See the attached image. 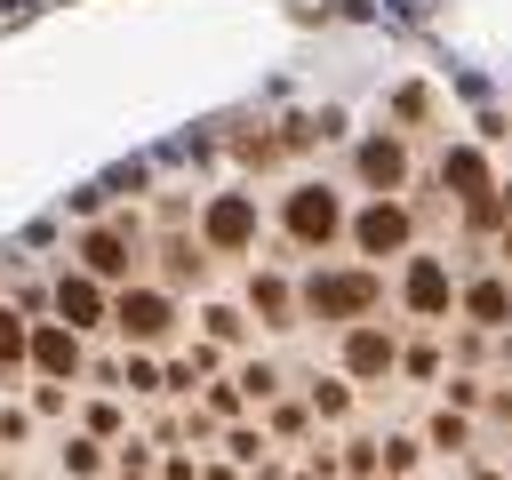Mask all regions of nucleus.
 <instances>
[{
  "label": "nucleus",
  "mask_w": 512,
  "mask_h": 480,
  "mask_svg": "<svg viewBox=\"0 0 512 480\" xmlns=\"http://www.w3.org/2000/svg\"><path fill=\"white\" fill-rule=\"evenodd\" d=\"M248 304H256V312H272V328H280V312H288V288L264 272V280H248Z\"/></svg>",
  "instance_id": "obj_15"
},
{
  "label": "nucleus",
  "mask_w": 512,
  "mask_h": 480,
  "mask_svg": "<svg viewBox=\"0 0 512 480\" xmlns=\"http://www.w3.org/2000/svg\"><path fill=\"white\" fill-rule=\"evenodd\" d=\"M160 480H200V472H192V464H184V456H176V464H168V472H160Z\"/></svg>",
  "instance_id": "obj_25"
},
{
  "label": "nucleus",
  "mask_w": 512,
  "mask_h": 480,
  "mask_svg": "<svg viewBox=\"0 0 512 480\" xmlns=\"http://www.w3.org/2000/svg\"><path fill=\"white\" fill-rule=\"evenodd\" d=\"M200 240H208V248H224V256H232V248H248V240H256V200H248V192H216V200H208V216H200Z\"/></svg>",
  "instance_id": "obj_3"
},
{
  "label": "nucleus",
  "mask_w": 512,
  "mask_h": 480,
  "mask_svg": "<svg viewBox=\"0 0 512 480\" xmlns=\"http://www.w3.org/2000/svg\"><path fill=\"white\" fill-rule=\"evenodd\" d=\"M360 176L392 192V184L408 176V152H400V136H368V144H360Z\"/></svg>",
  "instance_id": "obj_11"
},
{
  "label": "nucleus",
  "mask_w": 512,
  "mask_h": 480,
  "mask_svg": "<svg viewBox=\"0 0 512 480\" xmlns=\"http://www.w3.org/2000/svg\"><path fill=\"white\" fill-rule=\"evenodd\" d=\"M56 312H64V328H72V336L112 320V304H104V288H96L88 272H56Z\"/></svg>",
  "instance_id": "obj_4"
},
{
  "label": "nucleus",
  "mask_w": 512,
  "mask_h": 480,
  "mask_svg": "<svg viewBox=\"0 0 512 480\" xmlns=\"http://www.w3.org/2000/svg\"><path fill=\"white\" fill-rule=\"evenodd\" d=\"M504 264H512V232H504Z\"/></svg>",
  "instance_id": "obj_26"
},
{
  "label": "nucleus",
  "mask_w": 512,
  "mask_h": 480,
  "mask_svg": "<svg viewBox=\"0 0 512 480\" xmlns=\"http://www.w3.org/2000/svg\"><path fill=\"white\" fill-rule=\"evenodd\" d=\"M64 472H72V480H96V472H104V448H96V440H72V448H64Z\"/></svg>",
  "instance_id": "obj_16"
},
{
  "label": "nucleus",
  "mask_w": 512,
  "mask_h": 480,
  "mask_svg": "<svg viewBox=\"0 0 512 480\" xmlns=\"http://www.w3.org/2000/svg\"><path fill=\"white\" fill-rule=\"evenodd\" d=\"M80 256H88V280H120V272L136 264V248H128V232H120V224L88 232V240H80Z\"/></svg>",
  "instance_id": "obj_7"
},
{
  "label": "nucleus",
  "mask_w": 512,
  "mask_h": 480,
  "mask_svg": "<svg viewBox=\"0 0 512 480\" xmlns=\"http://www.w3.org/2000/svg\"><path fill=\"white\" fill-rule=\"evenodd\" d=\"M32 416H64V384H40L32 392Z\"/></svg>",
  "instance_id": "obj_21"
},
{
  "label": "nucleus",
  "mask_w": 512,
  "mask_h": 480,
  "mask_svg": "<svg viewBox=\"0 0 512 480\" xmlns=\"http://www.w3.org/2000/svg\"><path fill=\"white\" fill-rule=\"evenodd\" d=\"M120 384H128V392H160V368H152V360H128Z\"/></svg>",
  "instance_id": "obj_19"
},
{
  "label": "nucleus",
  "mask_w": 512,
  "mask_h": 480,
  "mask_svg": "<svg viewBox=\"0 0 512 480\" xmlns=\"http://www.w3.org/2000/svg\"><path fill=\"white\" fill-rule=\"evenodd\" d=\"M240 328H248V320H240L232 304H216V312H208V336H224V344H240Z\"/></svg>",
  "instance_id": "obj_18"
},
{
  "label": "nucleus",
  "mask_w": 512,
  "mask_h": 480,
  "mask_svg": "<svg viewBox=\"0 0 512 480\" xmlns=\"http://www.w3.org/2000/svg\"><path fill=\"white\" fill-rule=\"evenodd\" d=\"M272 384H280V368H272V360H256V368H240V392H256V400H264Z\"/></svg>",
  "instance_id": "obj_20"
},
{
  "label": "nucleus",
  "mask_w": 512,
  "mask_h": 480,
  "mask_svg": "<svg viewBox=\"0 0 512 480\" xmlns=\"http://www.w3.org/2000/svg\"><path fill=\"white\" fill-rule=\"evenodd\" d=\"M32 368H48V376H72L80 368V336L72 328H32V352H24Z\"/></svg>",
  "instance_id": "obj_10"
},
{
  "label": "nucleus",
  "mask_w": 512,
  "mask_h": 480,
  "mask_svg": "<svg viewBox=\"0 0 512 480\" xmlns=\"http://www.w3.org/2000/svg\"><path fill=\"white\" fill-rule=\"evenodd\" d=\"M304 304H312V312H368V304H376V280H368V272H328V280L304 288Z\"/></svg>",
  "instance_id": "obj_6"
},
{
  "label": "nucleus",
  "mask_w": 512,
  "mask_h": 480,
  "mask_svg": "<svg viewBox=\"0 0 512 480\" xmlns=\"http://www.w3.org/2000/svg\"><path fill=\"white\" fill-rule=\"evenodd\" d=\"M504 352H512V344H504Z\"/></svg>",
  "instance_id": "obj_29"
},
{
  "label": "nucleus",
  "mask_w": 512,
  "mask_h": 480,
  "mask_svg": "<svg viewBox=\"0 0 512 480\" xmlns=\"http://www.w3.org/2000/svg\"><path fill=\"white\" fill-rule=\"evenodd\" d=\"M312 408L320 416H344V384H312Z\"/></svg>",
  "instance_id": "obj_22"
},
{
  "label": "nucleus",
  "mask_w": 512,
  "mask_h": 480,
  "mask_svg": "<svg viewBox=\"0 0 512 480\" xmlns=\"http://www.w3.org/2000/svg\"><path fill=\"white\" fill-rule=\"evenodd\" d=\"M24 432H32V416L24 408H0V440H24Z\"/></svg>",
  "instance_id": "obj_24"
},
{
  "label": "nucleus",
  "mask_w": 512,
  "mask_h": 480,
  "mask_svg": "<svg viewBox=\"0 0 512 480\" xmlns=\"http://www.w3.org/2000/svg\"><path fill=\"white\" fill-rule=\"evenodd\" d=\"M344 368H352V376H384V368H392V336H384V328H352Z\"/></svg>",
  "instance_id": "obj_12"
},
{
  "label": "nucleus",
  "mask_w": 512,
  "mask_h": 480,
  "mask_svg": "<svg viewBox=\"0 0 512 480\" xmlns=\"http://www.w3.org/2000/svg\"><path fill=\"white\" fill-rule=\"evenodd\" d=\"M112 328H120L128 344H160V336L176 328L168 288H120V296H112Z\"/></svg>",
  "instance_id": "obj_1"
},
{
  "label": "nucleus",
  "mask_w": 512,
  "mask_h": 480,
  "mask_svg": "<svg viewBox=\"0 0 512 480\" xmlns=\"http://www.w3.org/2000/svg\"><path fill=\"white\" fill-rule=\"evenodd\" d=\"M352 240H360L368 256H392V248H408V208H400V200H376V208H360Z\"/></svg>",
  "instance_id": "obj_5"
},
{
  "label": "nucleus",
  "mask_w": 512,
  "mask_h": 480,
  "mask_svg": "<svg viewBox=\"0 0 512 480\" xmlns=\"http://www.w3.org/2000/svg\"><path fill=\"white\" fill-rule=\"evenodd\" d=\"M440 176L456 184V200H472V208H488V160H480L472 144H456V152L440 160Z\"/></svg>",
  "instance_id": "obj_8"
},
{
  "label": "nucleus",
  "mask_w": 512,
  "mask_h": 480,
  "mask_svg": "<svg viewBox=\"0 0 512 480\" xmlns=\"http://www.w3.org/2000/svg\"><path fill=\"white\" fill-rule=\"evenodd\" d=\"M288 232H296L304 248H328V240L344 232V208H336V192H328V184H296V192H288Z\"/></svg>",
  "instance_id": "obj_2"
},
{
  "label": "nucleus",
  "mask_w": 512,
  "mask_h": 480,
  "mask_svg": "<svg viewBox=\"0 0 512 480\" xmlns=\"http://www.w3.org/2000/svg\"><path fill=\"white\" fill-rule=\"evenodd\" d=\"M464 312H472L480 328H504V320H512V288H504V280H472V288H464Z\"/></svg>",
  "instance_id": "obj_13"
},
{
  "label": "nucleus",
  "mask_w": 512,
  "mask_h": 480,
  "mask_svg": "<svg viewBox=\"0 0 512 480\" xmlns=\"http://www.w3.org/2000/svg\"><path fill=\"white\" fill-rule=\"evenodd\" d=\"M496 192H504V208H512V184H496Z\"/></svg>",
  "instance_id": "obj_27"
},
{
  "label": "nucleus",
  "mask_w": 512,
  "mask_h": 480,
  "mask_svg": "<svg viewBox=\"0 0 512 480\" xmlns=\"http://www.w3.org/2000/svg\"><path fill=\"white\" fill-rule=\"evenodd\" d=\"M88 432H96V440H104V432H120V408H112V400H96V408H88Z\"/></svg>",
  "instance_id": "obj_23"
},
{
  "label": "nucleus",
  "mask_w": 512,
  "mask_h": 480,
  "mask_svg": "<svg viewBox=\"0 0 512 480\" xmlns=\"http://www.w3.org/2000/svg\"><path fill=\"white\" fill-rule=\"evenodd\" d=\"M448 272H440V256H416L408 264V312H448Z\"/></svg>",
  "instance_id": "obj_9"
},
{
  "label": "nucleus",
  "mask_w": 512,
  "mask_h": 480,
  "mask_svg": "<svg viewBox=\"0 0 512 480\" xmlns=\"http://www.w3.org/2000/svg\"><path fill=\"white\" fill-rule=\"evenodd\" d=\"M32 352V328L16 320V304H0V360H24Z\"/></svg>",
  "instance_id": "obj_14"
},
{
  "label": "nucleus",
  "mask_w": 512,
  "mask_h": 480,
  "mask_svg": "<svg viewBox=\"0 0 512 480\" xmlns=\"http://www.w3.org/2000/svg\"><path fill=\"white\" fill-rule=\"evenodd\" d=\"M168 280H200V248L192 240H168Z\"/></svg>",
  "instance_id": "obj_17"
},
{
  "label": "nucleus",
  "mask_w": 512,
  "mask_h": 480,
  "mask_svg": "<svg viewBox=\"0 0 512 480\" xmlns=\"http://www.w3.org/2000/svg\"><path fill=\"white\" fill-rule=\"evenodd\" d=\"M480 480H496V472H480Z\"/></svg>",
  "instance_id": "obj_28"
}]
</instances>
